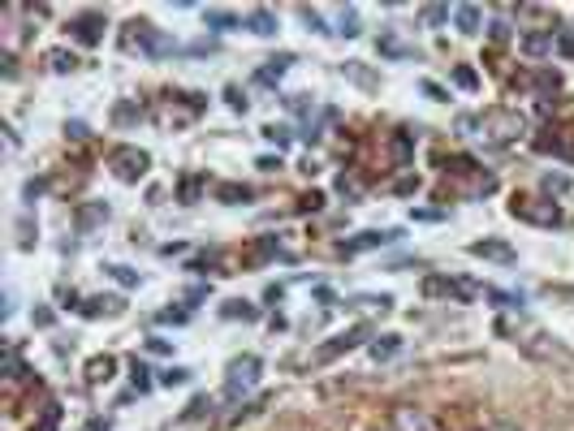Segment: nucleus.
<instances>
[{
    "mask_svg": "<svg viewBox=\"0 0 574 431\" xmlns=\"http://www.w3.org/2000/svg\"><path fill=\"white\" fill-rule=\"evenodd\" d=\"M458 130H480L475 138L484 147H505V142H514L518 134L527 130V121L518 117V113H509V108H488L484 117H462Z\"/></svg>",
    "mask_w": 574,
    "mask_h": 431,
    "instance_id": "nucleus-1",
    "label": "nucleus"
},
{
    "mask_svg": "<svg viewBox=\"0 0 574 431\" xmlns=\"http://www.w3.org/2000/svg\"><path fill=\"white\" fill-rule=\"evenodd\" d=\"M121 47L126 52H138V57H169V52H177V43L169 35H160V30L147 26V22H130L121 30Z\"/></svg>",
    "mask_w": 574,
    "mask_h": 431,
    "instance_id": "nucleus-2",
    "label": "nucleus"
},
{
    "mask_svg": "<svg viewBox=\"0 0 574 431\" xmlns=\"http://www.w3.org/2000/svg\"><path fill=\"white\" fill-rule=\"evenodd\" d=\"M259 375H264V362H259V354H242V358H233V362H229V371H225V397H229V401H238L242 393H250V388L259 384Z\"/></svg>",
    "mask_w": 574,
    "mask_h": 431,
    "instance_id": "nucleus-3",
    "label": "nucleus"
},
{
    "mask_svg": "<svg viewBox=\"0 0 574 431\" xmlns=\"http://www.w3.org/2000/svg\"><path fill=\"white\" fill-rule=\"evenodd\" d=\"M147 164H151V155L138 151V147H117V151L109 155V169H113L117 181H138V177L147 173Z\"/></svg>",
    "mask_w": 574,
    "mask_h": 431,
    "instance_id": "nucleus-4",
    "label": "nucleus"
},
{
    "mask_svg": "<svg viewBox=\"0 0 574 431\" xmlns=\"http://www.w3.org/2000/svg\"><path fill=\"white\" fill-rule=\"evenodd\" d=\"M397 237H402V229H368V233H358V237H350V242H337V250L350 259V254H363V250L389 246V242H397Z\"/></svg>",
    "mask_w": 574,
    "mask_h": 431,
    "instance_id": "nucleus-5",
    "label": "nucleus"
},
{
    "mask_svg": "<svg viewBox=\"0 0 574 431\" xmlns=\"http://www.w3.org/2000/svg\"><path fill=\"white\" fill-rule=\"evenodd\" d=\"M70 35H74L82 47H95V43L104 39V13H78V18L70 22Z\"/></svg>",
    "mask_w": 574,
    "mask_h": 431,
    "instance_id": "nucleus-6",
    "label": "nucleus"
},
{
    "mask_svg": "<svg viewBox=\"0 0 574 431\" xmlns=\"http://www.w3.org/2000/svg\"><path fill=\"white\" fill-rule=\"evenodd\" d=\"M509 211L518 216V220H531V225H557V220H561L553 203H548V207H536V203H527V198H514Z\"/></svg>",
    "mask_w": 574,
    "mask_h": 431,
    "instance_id": "nucleus-7",
    "label": "nucleus"
},
{
    "mask_svg": "<svg viewBox=\"0 0 574 431\" xmlns=\"http://www.w3.org/2000/svg\"><path fill=\"white\" fill-rule=\"evenodd\" d=\"M372 337V328L368 323H358V328H350V332H341V337H333V345H324L320 349V362H329V358H337V354H346V349H354V345H363Z\"/></svg>",
    "mask_w": 574,
    "mask_h": 431,
    "instance_id": "nucleus-8",
    "label": "nucleus"
},
{
    "mask_svg": "<svg viewBox=\"0 0 574 431\" xmlns=\"http://www.w3.org/2000/svg\"><path fill=\"white\" fill-rule=\"evenodd\" d=\"M393 422H397V431H436V422H432L424 410H414V405H402V410L393 414Z\"/></svg>",
    "mask_w": 574,
    "mask_h": 431,
    "instance_id": "nucleus-9",
    "label": "nucleus"
},
{
    "mask_svg": "<svg viewBox=\"0 0 574 431\" xmlns=\"http://www.w3.org/2000/svg\"><path fill=\"white\" fill-rule=\"evenodd\" d=\"M246 30L259 35V39H272L277 35V13L272 9H250L246 13Z\"/></svg>",
    "mask_w": 574,
    "mask_h": 431,
    "instance_id": "nucleus-10",
    "label": "nucleus"
},
{
    "mask_svg": "<svg viewBox=\"0 0 574 431\" xmlns=\"http://www.w3.org/2000/svg\"><path fill=\"white\" fill-rule=\"evenodd\" d=\"M294 65V52H281V57H272V61H264V69L255 74V82H264V86H272V82H281L285 78V69Z\"/></svg>",
    "mask_w": 574,
    "mask_h": 431,
    "instance_id": "nucleus-11",
    "label": "nucleus"
},
{
    "mask_svg": "<svg viewBox=\"0 0 574 431\" xmlns=\"http://www.w3.org/2000/svg\"><path fill=\"white\" fill-rule=\"evenodd\" d=\"M453 22H458V30H462V35H480V26H484V9H480V5H458V9H453Z\"/></svg>",
    "mask_w": 574,
    "mask_h": 431,
    "instance_id": "nucleus-12",
    "label": "nucleus"
},
{
    "mask_svg": "<svg viewBox=\"0 0 574 431\" xmlns=\"http://www.w3.org/2000/svg\"><path fill=\"white\" fill-rule=\"evenodd\" d=\"M466 250H471L475 259H501V263H514V246H505V242H471V246H466Z\"/></svg>",
    "mask_w": 574,
    "mask_h": 431,
    "instance_id": "nucleus-13",
    "label": "nucleus"
},
{
    "mask_svg": "<svg viewBox=\"0 0 574 431\" xmlns=\"http://www.w3.org/2000/svg\"><path fill=\"white\" fill-rule=\"evenodd\" d=\"M424 293H449V298H471V289H466V285H453V281H441V276H428L424 281Z\"/></svg>",
    "mask_w": 574,
    "mask_h": 431,
    "instance_id": "nucleus-14",
    "label": "nucleus"
},
{
    "mask_svg": "<svg viewBox=\"0 0 574 431\" xmlns=\"http://www.w3.org/2000/svg\"><path fill=\"white\" fill-rule=\"evenodd\" d=\"M113 371H117V358H109V354H104V358H91V362H87V380H91V384L113 380Z\"/></svg>",
    "mask_w": 574,
    "mask_h": 431,
    "instance_id": "nucleus-15",
    "label": "nucleus"
},
{
    "mask_svg": "<svg viewBox=\"0 0 574 431\" xmlns=\"http://www.w3.org/2000/svg\"><path fill=\"white\" fill-rule=\"evenodd\" d=\"M203 22L212 26V30H238V26H242V18H238V13H229V9H207V13H203Z\"/></svg>",
    "mask_w": 574,
    "mask_h": 431,
    "instance_id": "nucleus-16",
    "label": "nucleus"
},
{
    "mask_svg": "<svg viewBox=\"0 0 574 431\" xmlns=\"http://www.w3.org/2000/svg\"><path fill=\"white\" fill-rule=\"evenodd\" d=\"M553 30H540V35H527L523 39V52H527V57H544V52H553Z\"/></svg>",
    "mask_w": 574,
    "mask_h": 431,
    "instance_id": "nucleus-17",
    "label": "nucleus"
},
{
    "mask_svg": "<svg viewBox=\"0 0 574 431\" xmlns=\"http://www.w3.org/2000/svg\"><path fill=\"white\" fill-rule=\"evenodd\" d=\"M397 349H402V337H393V332H385V337H376V341H372V358H376V362L393 358Z\"/></svg>",
    "mask_w": 574,
    "mask_h": 431,
    "instance_id": "nucleus-18",
    "label": "nucleus"
},
{
    "mask_svg": "<svg viewBox=\"0 0 574 431\" xmlns=\"http://www.w3.org/2000/svg\"><path fill=\"white\" fill-rule=\"evenodd\" d=\"M109 276H113L121 289H138V285H143V276L134 272V267H126V263H113V267H109Z\"/></svg>",
    "mask_w": 574,
    "mask_h": 431,
    "instance_id": "nucleus-19",
    "label": "nucleus"
},
{
    "mask_svg": "<svg viewBox=\"0 0 574 431\" xmlns=\"http://www.w3.org/2000/svg\"><path fill=\"white\" fill-rule=\"evenodd\" d=\"M221 315H225V319H259V310H255L246 298H233V302H225V306H221Z\"/></svg>",
    "mask_w": 574,
    "mask_h": 431,
    "instance_id": "nucleus-20",
    "label": "nucleus"
},
{
    "mask_svg": "<svg viewBox=\"0 0 574 431\" xmlns=\"http://www.w3.org/2000/svg\"><path fill=\"white\" fill-rule=\"evenodd\" d=\"M104 220H109V207H104V203H91V207L78 216V229L87 233V229H95V225H104Z\"/></svg>",
    "mask_w": 574,
    "mask_h": 431,
    "instance_id": "nucleus-21",
    "label": "nucleus"
},
{
    "mask_svg": "<svg viewBox=\"0 0 574 431\" xmlns=\"http://www.w3.org/2000/svg\"><path fill=\"white\" fill-rule=\"evenodd\" d=\"M117 310H121V298H91V302L82 306V315H91V319H95V315H117Z\"/></svg>",
    "mask_w": 574,
    "mask_h": 431,
    "instance_id": "nucleus-22",
    "label": "nucleus"
},
{
    "mask_svg": "<svg viewBox=\"0 0 574 431\" xmlns=\"http://www.w3.org/2000/svg\"><path fill=\"white\" fill-rule=\"evenodd\" d=\"M190 375L194 371H186V366H169V371H160L155 384H160V388H182V384H190Z\"/></svg>",
    "mask_w": 574,
    "mask_h": 431,
    "instance_id": "nucleus-23",
    "label": "nucleus"
},
{
    "mask_svg": "<svg viewBox=\"0 0 574 431\" xmlns=\"http://www.w3.org/2000/svg\"><path fill=\"white\" fill-rule=\"evenodd\" d=\"M333 35L354 39V35H358V9H337V30H333Z\"/></svg>",
    "mask_w": 574,
    "mask_h": 431,
    "instance_id": "nucleus-24",
    "label": "nucleus"
},
{
    "mask_svg": "<svg viewBox=\"0 0 574 431\" xmlns=\"http://www.w3.org/2000/svg\"><path fill=\"white\" fill-rule=\"evenodd\" d=\"M216 198H221V203H246V198H255V190H250V186H221Z\"/></svg>",
    "mask_w": 574,
    "mask_h": 431,
    "instance_id": "nucleus-25",
    "label": "nucleus"
},
{
    "mask_svg": "<svg viewBox=\"0 0 574 431\" xmlns=\"http://www.w3.org/2000/svg\"><path fill=\"white\" fill-rule=\"evenodd\" d=\"M48 65L57 69V74H70L78 65V57H74V52H48Z\"/></svg>",
    "mask_w": 574,
    "mask_h": 431,
    "instance_id": "nucleus-26",
    "label": "nucleus"
},
{
    "mask_svg": "<svg viewBox=\"0 0 574 431\" xmlns=\"http://www.w3.org/2000/svg\"><path fill=\"white\" fill-rule=\"evenodd\" d=\"M453 82H458L462 91H475V86H480V74H475L471 65H458V69H453Z\"/></svg>",
    "mask_w": 574,
    "mask_h": 431,
    "instance_id": "nucleus-27",
    "label": "nucleus"
},
{
    "mask_svg": "<svg viewBox=\"0 0 574 431\" xmlns=\"http://www.w3.org/2000/svg\"><path fill=\"white\" fill-rule=\"evenodd\" d=\"M130 375H134V388H138V393H147V388H151V371H147L138 358L130 362Z\"/></svg>",
    "mask_w": 574,
    "mask_h": 431,
    "instance_id": "nucleus-28",
    "label": "nucleus"
},
{
    "mask_svg": "<svg viewBox=\"0 0 574 431\" xmlns=\"http://www.w3.org/2000/svg\"><path fill=\"white\" fill-rule=\"evenodd\" d=\"M264 138L277 142V147H289V130L285 125H264Z\"/></svg>",
    "mask_w": 574,
    "mask_h": 431,
    "instance_id": "nucleus-29",
    "label": "nucleus"
},
{
    "mask_svg": "<svg viewBox=\"0 0 574 431\" xmlns=\"http://www.w3.org/2000/svg\"><path fill=\"white\" fill-rule=\"evenodd\" d=\"M225 99H229V108H233V113H246V95H242L238 86H225Z\"/></svg>",
    "mask_w": 574,
    "mask_h": 431,
    "instance_id": "nucleus-30",
    "label": "nucleus"
},
{
    "mask_svg": "<svg viewBox=\"0 0 574 431\" xmlns=\"http://www.w3.org/2000/svg\"><path fill=\"white\" fill-rule=\"evenodd\" d=\"M177 194H182V203H194V198H199V177H186Z\"/></svg>",
    "mask_w": 574,
    "mask_h": 431,
    "instance_id": "nucleus-31",
    "label": "nucleus"
},
{
    "mask_svg": "<svg viewBox=\"0 0 574 431\" xmlns=\"http://www.w3.org/2000/svg\"><path fill=\"white\" fill-rule=\"evenodd\" d=\"M557 52H561V57H574V30H561L557 35Z\"/></svg>",
    "mask_w": 574,
    "mask_h": 431,
    "instance_id": "nucleus-32",
    "label": "nucleus"
},
{
    "mask_svg": "<svg viewBox=\"0 0 574 431\" xmlns=\"http://www.w3.org/2000/svg\"><path fill=\"white\" fill-rule=\"evenodd\" d=\"M393 155L402 159V164L410 159V134H397V142H393Z\"/></svg>",
    "mask_w": 574,
    "mask_h": 431,
    "instance_id": "nucleus-33",
    "label": "nucleus"
},
{
    "mask_svg": "<svg viewBox=\"0 0 574 431\" xmlns=\"http://www.w3.org/2000/svg\"><path fill=\"white\" fill-rule=\"evenodd\" d=\"M544 190H557V194H561V190H570V177H561V173H548V177H544Z\"/></svg>",
    "mask_w": 574,
    "mask_h": 431,
    "instance_id": "nucleus-34",
    "label": "nucleus"
},
{
    "mask_svg": "<svg viewBox=\"0 0 574 431\" xmlns=\"http://www.w3.org/2000/svg\"><path fill=\"white\" fill-rule=\"evenodd\" d=\"M147 349H151V354H173V341H165V337H147Z\"/></svg>",
    "mask_w": 574,
    "mask_h": 431,
    "instance_id": "nucleus-35",
    "label": "nucleus"
},
{
    "mask_svg": "<svg viewBox=\"0 0 574 431\" xmlns=\"http://www.w3.org/2000/svg\"><path fill=\"white\" fill-rule=\"evenodd\" d=\"M155 319H160V323H186V319H190V310H160Z\"/></svg>",
    "mask_w": 574,
    "mask_h": 431,
    "instance_id": "nucleus-36",
    "label": "nucleus"
},
{
    "mask_svg": "<svg viewBox=\"0 0 574 431\" xmlns=\"http://www.w3.org/2000/svg\"><path fill=\"white\" fill-rule=\"evenodd\" d=\"M424 18H428V22H445V18H449V9H445V5H428V9H424Z\"/></svg>",
    "mask_w": 574,
    "mask_h": 431,
    "instance_id": "nucleus-37",
    "label": "nucleus"
},
{
    "mask_svg": "<svg viewBox=\"0 0 574 431\" xmlns=\"http://www.w3.org/2000/svg\"><path fill=\"white\" fill-rule=\"evenodd\" d=\"M320 203H324V194H320V190H311V194H302V211H316Z\"/></svg>",
    "mask_w": 574,
    "mask_h": 431,
    "instance_id": "nucleus-38",
    "label": "nucleus"
},
{
    "mask_svg": "<svg viewBox=\"0 0 574 431\" xmlns=\"http://www.w3.org/2000/svg\"><path fill=\"white\" fill-rule=\"evenodd\" d=\"M203 410H212V401H207V397H194L190 410H186V418H194V414H203Z\"/></svg>",
    "mask_w": 574,
    "mask_h": 431,
    "instance_id": "nucleus-39",
    "label": "nucleus"
},
{
    "mask_svg": "<svg viewBox=\"0 0 574 431\" xmlns=\"http://www.w3.org/2000/svg\"><path fill=\"white\" fill-rule=\"evenodd\" d=\"M52 319H57V315H52L48 306H39V310H35V323H39V328H52Z\"/></svg>",
    "mask_w": 574,
    "mask_h": 431,
    "instance_id": "nucleus-40",
    "label": "nucleus"
},
{
    "mask_svg": "<svg viewBox=\"0 0 574 431\" xmlns=\"http://www.w3.org/2000/svg\"><path fill=\"white\" fill-rule=\"evenodd\" d=\"M259 169H264V173H277V169H281V155H264V159H259Z\"/></svg>",
    "mask_w": 574,
    "mask_h": 431,
    "instance_id": "nucleus-41",
    "label": "nucleus"
},
{
    "mask_svg": "<svg viewBox=\"0 0 574 431\" xmlns=\"http://www.w3.org/2000/svg\"><path fill=\"white\" fill-rule=\"evenodd\" d=\"M109 427H113L109 418H91V422H87V431H109Z\"/></svg>",
    "mask_w": 574,
    "mask_h": 431,
    "instance_id": "nucleus-42",
    "label": "nucleus"
},
{
    "mask_svg": "<svg viewBox=\"0 0 574 431\" xmlns=\"http://www.w3.org/2000/svg\"><path fill=\"white\" fill-rule=\"evenodd\" d=\"M424 95H432V99H445V91H441L436 82H424Z\"/></svg>",
    "mask_w": 574,
    "mask_h": 431,
    "instance_id": "nucleus-43",
    "label": "nucleus"
},
{
    "mask_svg": "<svg viewBox=\"0 0 574 431\" xmlns=\"http://www.w3.org/2000/svg\"><path fill=\"white\" fill-rule=\"evenodd\" d=\"M492 431H518V427H492Z\"/></svg>",
    "mask_w": 574,
    "mask_h": 431,
    "instance_id": "nucleus-44",
    "label": "nucleus"
}]
</instances>
